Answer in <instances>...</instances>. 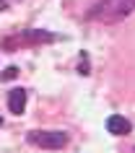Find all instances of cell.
I'll use <instances>...</instances> for the list:
<instances>
[{"instance_id":"obj_6","label":"cell","mask_w":135,"mask_h":153,"mask_svg":"<svg viewBox=\"0 0 135 153\" xmlns=\"http://www.w3.org/2000/svg\"><path fill=\"white\" fill-rule=\"evenodd\" d=\"M0 125H3V120H0Z\"/></svg>"},{"instance_id":"obj_1","label":"cell","mask_w":135,"mask_h":153,"mask_svg":"<svg viewBox=\"0 0 135 153\" xmlns=\"http://www.w3.org/2000/svg\"><path fill=\"white\" fill-rule=\"evenodd\" d=\"M135 10V0H101L99 5L91 8L88 18L91 21H101V24H117L127 18Z\"/></svg>"},{"instance_id":"obj_4","label":"cell","mask_w":135,"mask_h":153,"mask_svg":"<svg viewBox=\"0 0 135 153\" xmlns=\"http://www.w3.org/2000/svg\"><path fill=\"white\" fill-rule=\"evenodd\" d=\"M24 106H26V91L24 88H13L8 94V109L13 114H24Z\"/></svg>"},{"instance_id":"obj_5","label":"cell","mask_w":135,"mask_h":153,"mask_svg":"<svg viewBox=\"0 0 135 153\" xmlns=\"http://www.w3.org/2000/svg\"><path fill=\"white\" fill-rule=\"evenodd\" d=\"M18 75V68H8V70L0 73V81H10V78H16Z\"/></svg>"},{"instance_id":"obj_2","label":"cell","mask_w":135,"mask_h":153,"mask_svg":"<svg viewBox=\"0 0 135 153\" xmlns=\"http://www.w3.org/2000/svg\"><path fill=\"white\" fill-rule=\"evenodd\" d=\"M26 143L39 145V148H47V151H60L68 145V135L65 132H29L26 135Z\"/></svg>"},{"instance_id":"obj_3","label":"cell","mask_w":135,"mask_h":153,"mask_svg":"<svg viewBox=\"0 0 135 153\" xmlns=\"http://www.w3.org/2000/svg\"><path fill=\"white\" fill-rule=\"evenodd\" d=\"M107 130H109L112 135H130L133 125H130L125 117H119V114H112L109 120H107Z\"/></svg>"}]
</instances>
